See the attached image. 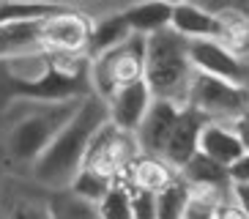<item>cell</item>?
Returning <instances> with one entry per match:
<instances>
[{"instance_id": "1", "label": "cell", "mask_w": 249, "mask_h": 219, "mask_svg": "<svg viewBox=\"0 0 249 219\" xmlns=\"http://www.w3.org/2000/svg\"><path fill=\"white\" fill-rule=\"evenodd\" d=\"M93 91L88 52L33 50L0 58V93L25 102L82 99Z\"/></svg>"}, {"instance_id": "2", "label": "cell", "mask_w": 249, "mask_h": 219, "mask_svg": "<svg viewBox=\"0 0 249 219\" xmlns=\"http://www.w3.org/2000/svg\"><path fill=\"white\" fill-rule=\"evenodd\" d=\"M110 118L107 112V99L90 91L82 96L80 107L74 110V115L60 126V131L50 140V146L33 159V173L41 183L50 186H69L74 173L82 167L88 143L93 131Z\"/></svg>"}, {"instance_id": "3", "label": "cell", "mask_w": 249, "mask_h": 219, "mask_svg": "<svg viewBox=\"0 0 249 219\" xmlns=\"http://www.w3.org/2000/svg\"><path fill=\"white\" fill-rule=\"evenodd\" d=\"M192 77V60L186 52V36L167 28L154 30L145 36V60H142V80L151 93L161 99H181L186 96Z\"/></svg>"}, {"instance_id": "4", "label": "cell", "mask_w": 249, "mask_h": 219, "mask_svg": "<svg viewBox=\"0 0 249 219\" xmlns=\"http://www.w3.org/2000/svg\"><path fill=\"white\" fill-rule=\"evenodd\" d=\"M82 99H63V102H30V112L11 129V153L22 162H33L50 146V140L60 131V126L74 115Z\"/></svg>"}, {"instance_id": "5", "label": "cell", "mask_w": 249, "mask_h": 219, "mask_svg": "<svg viewBox=\"0 0 249 219\" xmlns=\"http://www.w3.org/2000/svg\"><path fill=\"white\" fill-rule=\"evenodd\" d=\"M145 60V33H129L121 44L90 58V85L102 99H110L121 85L142 77Z\"/></svg>"}, {"instance_id": "6", "label": "cell", "mask_w": 249, "mask_h": 219, "mask_svg": "<svg viewBox=\"0 0 249 219\" xmlns=\"http://www.w3.org/2000/svg\"><path fill=\"white\" fill-rule=\"evenodd\" d=\"M186 104H192L208 118H235L249 107V91L244 82H233L195 69L189 77V88H186Z\"/></svg>"}, {"instance_id": "7", "label": "cell", "mask_w": 249, "mask_h": 219, "mask_svg": "<svg viewBox=\"0 0 249 219\" xmlns=\"http://www.w3.org/2000/svg\"><path fill=\"white\" fill-rule=\"evenodd\" d=\"M137 151L140 148H137V140H134V131L118 129L110 118H107L93 131L82 164L85 167H96V170H102V173L115 178V175H121L126 170V164L134 159Z\"/></svg>"}, {"instance_id": "8", "label": "cell", "mask_w": 249, "mask_h": 219, "mask_svg": "<svg viewBox=\"0 0 249 219\" xmlns=\"http://www.w3.org/2000/svg\"><path fill=\"white\" fill-rule=\"evenodd\" d=\"M186 52H189L192 69L216 74L233 82H247V66L219 38H186Z\"/></svg>"}, {"instance_id": "9", "label": "cell", "mask_w": 249, "mask_h": 219, "mask_svg": "<svg viewBox=\"0 0 249 219\" xmlns=\"http://www.w3.org/2000/svg\"><path fill=\"white\" fill-rule=\"evenodd\" d=\"M176 115H178V102L154 96L145 110V115L140 118L137 129H134V140H137L140 151L151 153V156H161V148L167 143L173 124H176Z\"/></svg>"}, {"instance_id": "10", "label": "cell", "mask_w": 249, "mask_h": 219, "mask_svg": "<svg viewBox=\"0 0 249 219\" xmlns=\"http://www.w3.org/2000/svg\"><path fill=\"white\" fill-rule=\"evenodd\" d=\"M205 121H211L208 115H203L200 110H195L192 104H178L176 124L167 134V143L161 148L164 162H170L173 167H181L183 162L189 159L192 153L197 151L200 129L205 126Z\"/></svg>"}, {"instance_id": "11", "label": "cell", "mask_w": 249, "mask_h": 219, "mask_svg": "<svg viewBox=\"0 0 249 219\" xmlns=\"http://www.w3.org/2000/svg\"><path fill=\"white\" fill-rule=\"evenodd\" d=\"M90 33V19L80 11L66 8L60 14L41 22V38L47 50H66V52H85Z\"/></svg>"}, {"instance_id": "12", "label": "cell", "mask_w": 249, "mask_h": 219, "mask_svg": "<svg viewBox=\"0 0 249 219\" xmlns=\"http://www.w3.org/2000/svg\"><path fill=\"white\" fill-rule=\"evenodd\" d=\"M154 93L148 82L140 77V80H132L121 85L115 93L107 99V112H110V121L124 131H134L140 124V118L145 115L148 104H151Z\"/></svg>"}, {"instance_id": "13", "label": "cell", "mask_w": 249, "mask_h": 219, "mask_svg": "<svg viewBox=\"0 0 249 219\" xmlns=\"http://www.w3.org/2000/svg\"><path fill=\"white\" fill-rule=\"evenodd\" d=\"M170 28L178 30L186 38H219V19H216V14L192 6L186 0L173 6Z\"/></svg>"}, {"instance_id": "14", "label": "cell", "mask_w": 249, "mask_h": 219, "mask_svg": "<svg viewBox=\"0 0 249 219\" xmlns=\"http://www.w3.org/2000/svg\"><path fill=\"white\" fill-rule=\"evenodd\" d=\"M178 170H181L183 181L189 183V186H197V189L225 192L227 186H230V173H227V167L219 164L216 159H211V156L203 153V151H195Z\"/></svg>"}, {"instance_id": "15", "label": "cell", "mask_w": 249, "mask_h": 219, "mask_svg": "<svg viewBox=\"0 0 249 219\" xmlns=\"http://www.w3.org/2000/svg\"><path fill=\"white\" fill-rule=\"evenodd\" d=\"M197 151L208 153L211 159H216L219 164L230 167L238 156L244 153V146L238 134L233 129H227L222 124H213V121H205V126L200 129V140H197Z\"/></svg>"}, {"instance_id": "16", "label": "cell", "mask_w": 249, "mask_h": 219, "mask_svg": "<svg viewBox=\"0 0 249 219\" xmlns=\"http://www.w3.org/2000/svg\"><path fill=\"white\" fill-rule=\"evenodd\" d=\"M44 47L41 22H3L0 25V58L22 55Z\"/></svg>"}, {"instance_id": "17", "label": "cell", "mask_w": 249, "mask_h": 219, "mask_svg": "<svg viewBox=\"0 0 249 219\" xmlns=\"http://www.w3.org/2000/svg\"><path fill=\"white\" fill-rule=\"evenodd\" d=\"M69 6L52 0H0V25L3 22H44L66 11Z\"/></svg>"}, {"instance_id": "18", "label": "cell", "mask_w": 249, "mask_h": 219, "mask_svg": "<svg viewBox=\"0 0 249 219\" xmlns=\"http://www.w3.org/2000/svg\"><path fill=\"white\" fill-rule=\"evenodd\" d=\"M216 19H219V41L233 55L247 58L249 55V17L244 11H238V8H222V11H216Z\"/></svg>"}, {"instance_id": "19", "label": "cell", "mask_w": 249, "mask_h": 219, "mask_svg": "<svg viewBox=\"0 0 249 219\" xmlns=\"http://www.w3.org/2000/svg\"><path fill=\"white\" fill-rule=\"evenodd\" d=\"M129 33H132V28H129L124 14H110L104 19H99L96 25H90V33H88V44H85L88 58H96V55L107 52L110 47L124 41Z\"/></svg>"}, {"instance_id": "20", "label": "cell", "mask_w": 249, "mask_h": 219, "mask_svg": "<svg viewBox=\"0 0 249 219\" xmlns=\"http://www.w3.org/2000/svg\"><path fill=\"white\" fill-rule=\"evenodd\" d=\"M170 14H173V6L164 3V0H145V3H137V6L126 8L124 17L129 22V28L134 33H154L170 25Z\"/></svg>"}, {"instance_id": "21", "label": "cell", "mask_w": 249, "mask_h": 219, "mask_svg": "<svg viewBox=\"0 0 249 219\" xmlns=\"http://www.w3.org/2000/svg\"><path fill=\"white\" fill-rule=\"evenodd\" d=\"M129 170H132V186H142V189L151 192H159L164 183L176 178L173 170H170V162H161L159 156H151V153H142L140 159H132Z\"/></svg>"}, {"instance_id": "22", "label": "cell", "mask_w": 249, "mask_h": 219, "mask_svg": "<svg viewBox=\"0 0 249 219\" xmlns=\"http://www.w3.org/2000/svg\"><path fill=\"white\" fill-rule=\"evenodd\" d=\"M189 183L183 178H173L170 183H164L159 192H154L156 197V217L159 219H178L186 208L189 200Z\"/></svg>"}, {"instance_id": "23", "label": "cell", "mask_w": 249, "mask_h": 219, "mask_svg": "<svg viewBox=\"0 0 249 219\" xmlns=\"http://www.w3.org/2000/svg\"><path fill=\"white\" fill-rule=\"evenodd\" d=\"M112 175L102 173V170H96V167H85L82 164L77 173H74L71 183H69V189L74 192V195H80L85 197V200H90V203H99L104 195H107V189L112 186Z\"/></svg>"}, {"instance_id": "24", "label": "cell", "mask_w": 249, "mask_h": 219, "mask_svg": "<svg viewBox=\"0 0 249 219\" xmlns=\"http://www.w3.org/2000/svg\"><path fill=\"white\" fill-rule=\"evenodd\" d=\"M99 217L107 219H129L132 217V205H129V186L121 181H112V186L107 189V195L96 203Z\"/></svg>"}, {"instance_id": "25", "label": "cell", "mask_w": 249, "mask_h": 219, "mask_svg": "<svg viewBox=\"0 0 249 219\" xmlns=\"http://www.w3.org/2000/svg\"><path fill=\"white\" fill-rule=\"evenodd\" d=\"M52 214L55 217H93V214H99V208H96V203H90V200H85V197L80 195H66V197H58V203L52 205Z\"/></svg>"}, {"instance_id": "26", "label": "cell", "mask_w": 249, "mask_h": 219, "mask_svg": "<svg viewBox=\"0 0 249 219\" xmlns=\"http://www.w3.org/2000/svg\"><path fill=\"white\" fill-rule=\"evenodd\" d=\"M129 205H132L134 219H151L156 217V197L151 189L142 186H129Z\"/></svg>"}, {"instance_id": "27", "label": "cell", "mask_w": 249, "mask_h": 219, "mask_svg": "<svg viewBox=\"0 0 249 219\" xmlns=\"http://www.w3.org/2000/svg\"><path fill=\"white\" fill-rule=\"evenodd\" d=\"M227 189L233 192V200H235V205L241 208V214L249 217V181H230Z\"/></svg>"}, {"instance_id": "28", "label": "cell", "mask_w": 249, "mask_h": 219, "mask_svg": "<svg viewBox=\"0 0 249 219\" xmlns=\"http://www.w3.org/2000/svg\"><path fill=\"white\" fill-rule=\"evenodd\" d=\"M230 173V181H249V151H244L238 159L227 167Z\"/></svg>"}, {"instance_id": "29", "label": "cell", "mask_w": 249, "mask_h": 219, "mask_svg": "<svg viewBox=\"0 0 249 219\" xmlns=\"http://www.w3.org/2000/svg\"><path fill=\"white\" fill-rule=\"evenodd\" d=\"M233 131L238 134V140H241L244 151H249V107L244 110L241 115H235V126H233Z\"/></svg>"}, {"instance_id": "30", "label": "cell", "mask_w": 249, "mask_h": 219, "mask_svg": "<svg viewBox=\"0 0 249 219\" xmlns=\"http://www.w3.org/2000/svg\"><path fill=\"white\" fill-rule=\"evenodd\" d=\"M164 3H170V6H176V3H181V0H164Z\"/></svg>"}, {"instance_id": "31", "label": "cell", "mask_w": 249, "mask_h": 219, "mask_svg": "<svg viewBox=\"0 0 249 219\" xmlns=\"http://www.w3.org/2000/svg\"><path fill=\"white\" fill-rule=\"evenodd\" d=\"M244 3H249V0H244Z\"/></svg>"}]
</instances>
